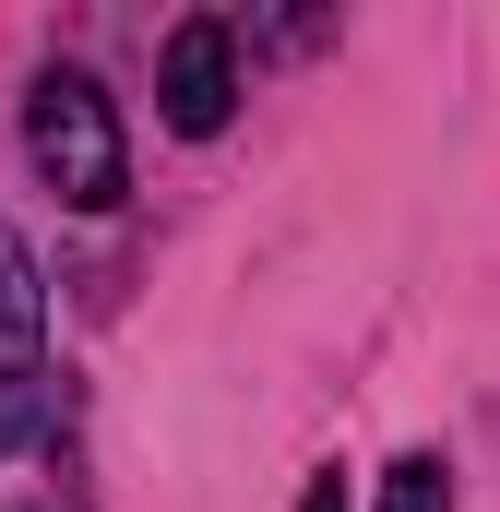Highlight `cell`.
Segmentation results:
<instances>
[{"label": "cell", "instance_id": "cell-1", "mask_svg": "<svg viewBox=\"0 0 500 512\" xmlns=\"http://www.w3.org/2000/svg\"><path fill=\"white\" fill-rule=\"evenodd\" d=\"M24 155L72 215H108L131 191V143H120V108H108L96 72H36L24 84Z\"/></svg>", "mask_w": 500, "mask_h": 512}, {"label": "cell", "instance_id": "cell-2", "mask_svg": "<svg viewBox=\"0 0 500 512\" xmlns=\"http://www.w3.org/2000/svg\"><path fill=\"white\" fill-rule=\"evenodd\" d=\"M48 429V274L24 227H0V465Z\"/></svg>", "mask_w": 500, "mask_h": 512}, {"label": "cell", "instance_id": "cell-3", "mask_svg": "<svg viewBox=\"0 0 500 512\" xmlns=\"http://www.w3.org/2000/svg\"><path fill=\"white\" fill-rule=\"evenodd\" d=\"M155 108L179 143H215V131L239 120V24L227 12H179L167 24V48H155Z\"/></svg>", "mask_w": 500, "mask_h": 512}, {"label": "cell", "instance_id": "cell-4", "mask_svg": "<svg viewBox=\"0 0 500 512\" xmlns=\"http://www.w3.org/2000/svg\"><path fill=\"white\" fill-rule=\"evenodd\" d=\"M381 512H453V465L441 453H393L381 465Z\"/></svg>", "mask_w": 500, "mask_h": 512}, {"label": "cell", "instance_id": "cell-5", "mask_svg": "<svg viewBox=\"0 0 500 512\" xmlns=\"http://www.w3.org/2000/svg\"><path fill=\"white\" fill-rule=\"evenodd\" d=\"M298 512H346V477H310V501Z\"/></svg>", "mask_w": 500, "mask_h": 512}]
</instances>
